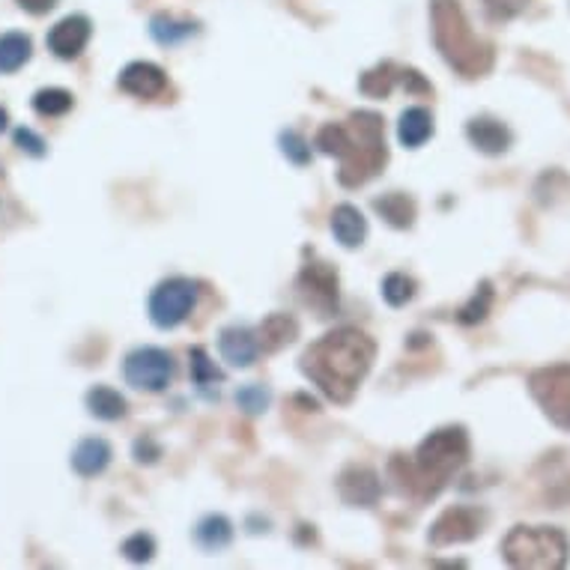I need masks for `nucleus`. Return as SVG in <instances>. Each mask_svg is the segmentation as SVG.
Here are the masks:
<instances>
[{
	"mask_svg": "<svg viewBox=\"0 0 570 570\" xmlns=\"http://www.w3.org/2000/svg\"><path fill=\"white\" fill-rule=\"evenodd\" d=\"M332 234H335V239L344 245V248H358L367 236L365 216H362L355 206L341 204L335 213H332Z\"/></svg>",
	"mask_w": 570,
	"mask_h": 570,
	"instance_id": "dca6fc26",
	"label": "nucleus"
},
{
	"mask_svg": "<svg viewBox=\"0 0 570 570\" xmlns=\"http://www.w3.org/2000/svg\"><path fill=\"white\" fill-rule=\"evenodd\" d=\"M87 410L90 415L102 421H117L126 415V401H122L120 392H114L108 385H96L87 392Z\"/></svg>",
	"mask_w": 570,
	"mask_h": 570,
	"instance_id": "aec40b11",
	"label": "nucleus"
},
{
	"mask_svg": "<svg viewBox=\"0 0 570 570\" xmlns=\"http://www.w3.org/2000/svg\"><path fill=\"white\" fill-rule=\"evenodd\" d=\"M490 302H493V291H490V284H481V291L472 296L466 308L460 311V323H466V326L481 323L487 317V311H490Z\"/></svg>",
	"mask_w": 570,
	"mask_h": 570,
	"instance_id": "cd10ccee",
	"label": "nucleus"
},
{
	"mask_svg": "<svg viewBox=\"0 0 570 570\" xmlns=\"http://www.w3.org/2000/svg\"><path fill=\"white\" fill-rule=\"evenodd\" d=\"M529 389L532 397L541 403V410L547 412V419L570 431V365H550L534 371L529 376Z\"/></svg>",
	"mask_w": 570,
	"mask_h": 570,
	"instance_id": "423d86ee",
	"label": "nucleus"
},
{
	"mask_svg": "<svg viewBox=\"0 0 570 570\" xmlns=\"http://www.w3.org/2000/svg\"><path fill=\"white\" fill-rule=\"evenodd\" d=\"M397 78H401V69L394 63H383L376 66V69H371V72H365L362 81H358V87H362V94L371 96V99H385V96L392 94V87Z\"/></svg>",
	"mask_w": 570,
	"mask_h": 570,
	"instance_id": "b1692460",
	"label": "nucleus"
},
{
	"mask_svg": "<svg viewBox=\"0 0 570 570\" xmlns=\"http://www.w3.org/2000/svg\"><path fill=\"white\" fill-rule=\"evenodd\" d=\"M197 543L204 550H225L227 543L234 541V525L222 514H209L197 523Z\"/></svg>",
	"mask_w": 570,
	"mask_h": 570,
	"instance_id": "4be33fe9",
	"label": "nucleus"
},
{
	"mask_svg": "<svg viewBox=\"0 0 570 570\" xmlns=\"http://www.w3.org/2000/svg\"><path fill=\"white\" fill-rule=\"evenodd\" d=\"M281 150H284V156H287L293 165H308L311 147L299 131H284V135H281Z\"/></svg>",
	"mask_w": 570,
	"mask_h": 570,
	"instance_id": "c85d7f7f",
	"label": "nucleus"
},
{
	"mask_svg": "<svg viewBox=\"0 0 570 570\" xmlns=\"http://www.w3.org/2000/svg\"><path fill=\"white\" fill-rule=\"evenodd\" d=\"M415 296V281L410 275H403V272H392V275H385L383 281V299L392 305V308H401L406 302Z\"/></svg>",
	"mask_w": 570,
	"mask_h": 570,
	"instance_id": "bb28decb",
	"label": "nucleus"
},
{
	"mask_svg": "<svg viewBox=\"0 0 570 570\" xmlns=\"http://www.w3.org/2000/svg\"><path fill=\"white\" fill-rule=\"evenodd\" d=\"M502 552L511 568L559 570L568 561V538L559 529H529L517 525L502 543Z\"/></svg>",
	"mask_w": 570,
	"mask_h": 570,
	"instance_id": "39448f33",
	"label": "nucleus"
},
{
	"mask_svg": "<svg viewBox=\"0 0 570 570\" xmlns=\"http://www.w3.org/2000/svg\"><path fill=\"white\" fill-rule=\"evenodd\" d=\"M218 350H222V358L227 365L252 367L257 362V353H261V341H257L252 328L230 326L218 337Z\"/></svg>",
	"mask_w": 570,
	"mask_h": 570,
	"instance_id": "ddd939ff",
	"label": "nucleus"
},
{
	"mask_svg": "<svg viewBox=\"0 0 570 570\" xmlns=\"http://www.w3.org/2000/svg\"><path fill=\"white\" fill-rule=\"evenodd\" d=\"M525 3H529V0H484L490 19H495V21L514 19L517 12L525 10Z\"/></svg>",
	"mask_w": 570,
	"mask_h": 570,
	"instance_id": "473e14b6",
	"label": "nucleus"
},
{
	"mask_svg": "<svg viewBox=\"0 0 570 570\" xmlns=\"http://www.w3.org/2000/svg\"><path fill=\"white\" fill-rule=\"evenodd\" d=\"M433 42L449 60L451 69H458L463 78H481L493 66V48L475 37L469 28L466 12L460 0H433Z\"/></svg>",
	"mask_w": 570,
	"mask_h": 570,
	"instance_id": "20e7f679",
	"label": "nucleus"
},
{
	"mask_svg": "<svg viewBox=\"0 0 570 570\" xmlns=\"http://www.w3.org/2000/svg\"><path fill=\"white\" fill-rule=\"evenodd\" d=\"M433 135V117L431 111H424V108H406L401 114V122H397V138H401L403 147H421L424 140Z\"/></svg>",
	"mask_w": 570,
	"mask_h": 570,
	"instance_id": "6ab92c4d",
	"label": "nucleus"
},
{
	"mask_svg": "<svg viewBox=\"0 0 570 570\" xmlns=\"http://www.w3.org/2000/svg\"><path fill=\"white\" fill-rule=\"evenodd\" d=\"M90 33H94L90 19H85V16H66V19L57 21L55 28H51V33H48V48H51L60 60H72V57H78L85 51L87 42H90Z\"/></svg>",
	"mask_w": 570,
	"mask_h": 570,
	"instance_id": "9d476101",
	"label": "nucleus"
},
{
	"mask_svg": "<svg viewBox=\"0 0 570 570\" xmlns=\"http://www.w3.org/2000/svg\"><path fill=\"white\" fill-rule=\"evenodd\" d=\"M299 335V326H296V320L287 317V314H272L261 323L257 328V341L266 353H275L281 346H287L293 337Z\"/></svg>",
	"mask_w": 570,
	"mask_h": 570,
	"instance_id": "a211bd4d",
	"label": "nucleus"
},
{
	"mask_svg": "<svg viewBox=\"0 0 570 570\" xmlns=\"http://www.w3.org/2000/svg\"><path fill=\"white\" fill-rule=\"evenodd\" d=\"M374 353V341L365 332L337 328L308 346V353L302 355V371L311 383L320 385V392L326 397L335 403H350L355 389L371 371Z\"/></svg>",
	"mask_w": 570,
	"mask_h": 570,
	"instance_id": "f257e3e1",
	"label": "nucleus"
},
{
	"mask_svg": "<svg viewBox=\"0 0 570 570\" xmlns=\"http://www.w3.org/2000/svg\"><path fill=\"white\" fill-rule=\"evenodd\" d=\"M72 105H76L72 94H69V90H60V87H48V90H39V94L33 96V108H37V114H42V117H63Z\"/></svg>",
	"mask_w": 570,
	"mask_h": 570,
	"instance_id": "a878e982",
	"label": "nucleus"
},
{
	"mask_svg": "<svg viewBox=\"0 0 570 570\" xmlns=\"http://www.w3.org/2000/svg\"><path fill=\"white\" fill-rule=\"evenodd\" d=\"M150 33L156 37V42H161V46H177V42H183V39L195 33V24L170 19V16H156V19L150 21Z\"/></svg>",
	"mask_w": 570,
	"mask_h": 570,
	"instance_id": "393cba45",
	"label": "nucleus"
},
{
	"mask_svg": "<svg viewBox=\"0 0 570 570\" xmlns=\"http://www.w3.org/2000/svg\"><path fill=\"white\" fill-rule=\"evenodd\" d=\"M120 90L138 99H156L168 90V78L156 63H129L120 72Z\"/></svg>",
	"mask_w": 570,
	"mask_h": 570,
	"instance_id": "f8f14e48",
	"label": "nucleus"
},
{
	"mask_svg": "<svg viewBox=\"0 0 570 570\" xmlns=\"http://www.w3.org/2000/svg\"><path fill=\"white\" fill-rule=\"evenodd\" d=\"M374 209L392 227H410L415 218V204L406 195H383L374 200Z\"/></svg>",
	"mask_w": 570,
	"mask_h": 570,
	"instance_id": "5701e85b",
	"label": "nucleus"
},
{
	"mask_svg": "<svg viewBox=\"0 0 570 570\" xmlns=\"http://www.w3.org/2000/svg\"><path fill=\"white\" fill-rule=\"evenodd\" d=\"M299 287L305 293V302L323 311V314H328L337 305V275L328 269L326 263H311V266H305Z\"/></svg>",
	"mask_w": 570,
	"mask_h": 570,
	"instance_id": "9b49d317",
	"label": "nucleus"
},
{
	"mask_svg": "<svg viewBox=\"0 0 570 570\" xmlns=\"http://www.w3.org/2000/svg\"><path fill=\"white\" fill-rule=\"evenodd\" d=\"M30 37L24 33H3L0 37V72L10 76V72H19L21 66L30 60Z\"/></svg>",
	"mask_w": 570,
	"mask_h": 570,
	"instance_id": "412c9836",
	"label": "nucleus"
},
{
	"mask_svg": "<svg viewBox=\"0 0 570 570\" xmlns=\"http://www.w3.org/2000/svg\"><path fill=\"white\" fill-rule=\"evenodd\" d=\"M7 120H10V117H7V111H3V108H0V131L7 129Z\"/></svg>",
	"mask_w": 570,
	"mask_h": 570,
	"instance_id": "c9c22d12",
	"label": "nucleus"
},
{
	"mask_svg": "<svg viewBox=\"0 0 570 570\" xmlns=\"http://www.w3.org/2000/svg\"><path fill=\"white\" fill-rule=\"evenodd\" d=\"M337 490L350 505H374L383 487H380V478H376L374 469L350 466L337 481Z\"/></svg>",
	"mask_w": 570,
	"mask_h": 570,
	"instance_id": "4468645a",
	"label": "nucleus"
},
{
	"mask_svg": "<svg viewBox=\"0 0 570 570\" xmlns=\"http://www.w3.org/2000/svg\"><path fill=\"white\" fill-rule=\"evenodd\" d=\"M466 135L487 156H499V153H505L511 147V131L499 120H490V117H478V120L469 122Z\"/></svg>",
	"mask_w": 570,
	"mask_h": 570,
	"instance_id": "2eb2a0df",
	"label": "nucleus"
},
{
	"mask_svg": "<svg viewBox=\"0 0 570 570\" xmlns=\"http://www.w3.org/2000/svg\"><path fill=\"white\" fill-rule=\"evenodd\" d=\"M484 529V514L478 508H449L445 514L433 523L431 543L433 547H451V543H466L478 538Z\"/></svg>",
	"mask_w": 570,
	"mask_h": 570,
	"instance_id": "1a4fd4ad",
	"label": "nucleus"
},
{
	"mask_svg": "<svg viewBox=\"0 0 570 570\" xmlns=\"http://www.w3.org/2000/svg\"><path fill=\"white\" fill-rule=\"evenodd\" d=\"M122 552H126V559L129 561H150L153 552H156V543H153L150 534L138 532L122 543Z\"/></svg>",
	"mask_w": 570,
	"mask_h": 570,
	"instance_id": "2f4dec72",
	"label": "nucleus"
},
{
	"mask_svg": "<svg viewBox=\"0 0 570 570\" xmlns=\"http://www.w3.org/2000/svg\"><path fill=\"white\" fill-rule=\"evenodd\" d=\"M469 458V440L460 428H445V431L431 433L421 442L415 458H397L392 463V472L401 481L403 493H410L415 502H428L458 475Z\"/></svg>",
	"mask_w": 570,
	"mask_h": 570,
	"instance_id": "7ed1b4c3",
	"label": "nucleus"
},
{
	"mask_svg": "<svg viewBox=\"0 0 570 570\" xmlns=\"http://www.w3.org/2000/svg\"><path fill=\"white\" fill-rule=\"evenodd\" d=\"M16 144H19L21 150L30 153V156H46V140L39 138L37 131L30 129H16Z\"/></svg>",
	"mask_w": 570,
	"mask_h": 570,
	"instance_id": "72a5a7b5",
	"label": "nucleus"
},
{
	"mask_svg": "<svg viewBox=\"0 0 570 570\" xmlns=\"http://www.w3.org/2000/svg\"><path fill=\"white\" fill-rule=\"evenodd\" d=\"M236 403H239L245 412L257 415V412H263L269 406V392H266L263 385H245L243 392L236 394Z\"/></svg>",
	"mask_w": 570,
	"mask_h": 570,
	"instance_id": "7c9ffc66",
	"label": "nucleus"
},
{
	"mask_svg": "<svg viewBox=\"0 0 570 570\" xmlns=\"http://www.w3.org/2000/svg\"><path fill=\"white\" fill-rule=\"evenodd\" d=\"M122 374H126V383L138 392H165L177 374V367H174V355L168 350L140 346V350L129 353Z\"/></svg>",
	"mask_w": 570,
	"mask_h": 570,
	"instance_id": "0eeeda50",
	"label": "nucleus"
},
{
	"mask_svg": "<svg viewBox=\"0 0 570 570\" xmlns=\"http://www.w3.org/2000/svg\"><path fill=\"white\" fill-rule=\"evenodd\" d=\"M19 7H24V10L33 12V16H42V12L55 10L57 0H19Z\"/></svg>",
	"mask_w": 570,
	"mask_h": 570,
	"instance_id": "f704fd0d",
	"label": "nucleus"
},
{
	"mask_svg": "<svg viewBox=\"0 0 570 570\" xmlns=\"http://www.w3.org/2000/svg\"><path fill=\"white\" fill-rule=\"evenodd\" d=\"M197 302L195 281L168 278L150 296V320L159 328H174L191 314Z\"/></svg>",
	"mask_w": 570,
	"mask_h": 570,
	"instance_id": "6e6552de",
	"label": "nucleus"
},
{
	"mask_svg": "<svg viewBox=\"0 0 570 570\" xmlns=\"http://www.w3.org/2000/svg\"><path fill=\"white\" fill-rule=\"evenodd\" d=\"M191 376H195L197 385H209L222 380V371L206 358L204 350H191Z\"/></svg>",
	"mask_w": 570,
	"mask_h": 570,
	"instance_id": "c756f323",
	"label": "nucleus"
},
{
	"mask_svg": "<svg viewBox=\"0 0 570 570\" xmlns=\"http://www.w3.org/2000/svg\"><path fill=\"white\" fill-rule=\"evenodd\" d=\"M111 463V445L105 440H85L78 442V449L72 451V469L78 475L94 478L99 472H105V466Z\"/></svg>",
	"mask_w": 570,
	"mask_h": 570,
	"instance_id": "f3484780",
	"label": "nucleus"
},
{
	"mask_svg": "<svg viewBox=\"0 0 570 570\" xmlns=\"http://www.w3.org/2000/svg\"><path fill=\"white\" fill-rule=\"evenodd\" d=\"M317 150L341 159V186H365L367 179L383 170L389 153H385L383 117L371 111H355L350 126L328 122L317 135Z\"/></svg>",
	"mask_w": 570,
	"mask_h": 570,
	"instance_id": "f03ea898",
	"label": "nucleus"
}]
</instances>
